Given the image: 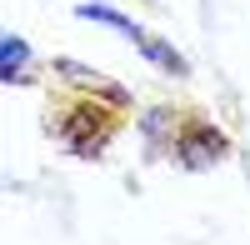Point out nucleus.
<instances>
[{
    "instance_id": "1",
    "label": "nucleus",
    "mask_w": 250,
    "mask_h": 245,
    "mask_svg": "<svg viewBox=\"0 0 250 245\" xmlns=\"http://www.w3.org/2000/svg\"><path fill=\"white\" fill-rule=\"evenodd\" d=\"M0 60H5V80L15 85V80H25V65H30V50H25V40L20 35H5V45H0Z\"/></svg>"
},
{
    "instance_id": "2",
    "label": "nucleus",
    "mask_w": 250,
    "mask_h": 245,
    "mask_svg": "<svg viewBox=\"0 0 250 245\" xmlns=\"http://www.w3.org/2000/svg\"><path fill=\"white\" fill-rule=\"evenodd\" d=\"M140 50L150 55V60H160V65L170 70V75H185V60H180V55H175L170 45H160V40H145V35H140Z\"/></svg>"
},
{
    "instance_id": "3",
    "label": "nucleus",
    "mask_w": 250,
    "mask_h": 245,
    "mask_svg": "<svg viewBox=\"0 0 250 245\" xmlns=\"http://www.w3.org/2000/svg\"><path fill=\"white\" fill-rule=\"evenodd\" d=\"M80 15H85V20H105V25H120L125 35L140 40V25H135V20H125V15H115V10H105V5H80Z\"/></svg>"
}]
</instances>
